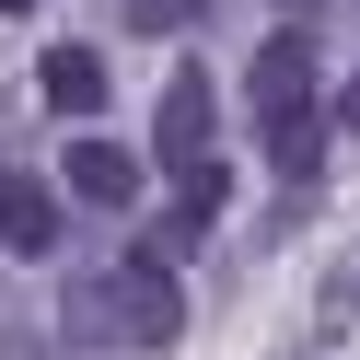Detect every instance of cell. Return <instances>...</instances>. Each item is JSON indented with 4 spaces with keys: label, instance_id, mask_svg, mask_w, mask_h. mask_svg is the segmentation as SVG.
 I'll return each instance as SVG.
<instances>
[{
    "label": "cell",
    "instance_id": "obj_1",
    "mask_svg": "<svg viewBox=\"0 0 360 360\" xmlns=\"http://www.w3.org/2000/svg\"><path fill=\"white\" fill-rule=\"evenodd\" d=\"M70 337H94V349H174V337H186V279H174V256L128 244V256L82 267L70 279Z\"/></svg>",
    "mask_w": 360,
    "mask_h": 360
},
{
    "label": "cell",
    "instance_id": "obj_2",
    "mask_svg": "<svg viewBox=\"0 0 360 360\" xmlns=\"http://www.w3.org/2000/svg\"><path fill=\"white\" fill-rule=\"evenodd\" d=\"M314 82H326V58H314L302 24H279L256 58H244V117L267 128V163H279L290 186L326 174V94H314Z\"/></svg>",
    "mask_w": 360,
    "mask_h": 360
},
{
    "label": "cell",
    "instance_id": "obj_3",
    "mask_svg": "<svg viewBox=\"0 0 360 360\" xmlns=\"http://www.w3.org/2000/svg\"><path fill=\"white\" fill-rule=\"evenodd\" d=\"M151 163H163V174L221 163V94H210V70H174V82H163V117H151Z\"/></svg>",
    "mask_w": 360,
    "mask_h": 360
},
{
    "label": "cell",
    "instance_id": "obj_4",
    "mask_svg": "<svg viewBox=\"0 0 360 360\" xmlns=\"http://www.w3.org/2000/svg\"><path fill=\"white\" fill-rule=\"evenodd\" d=\"M140 151L128 140H105V128H82L70 151H58V198H82V210H128V198H140Z\"/></svg>",
    "mask_w": 360,
    "mask_h": 360
},
{
    "label": "cell",
    "instance_id": "obj_5",
    "mask_svg": "<svg viewBox=\"0 0 360 360\" xmlns=\"http://www.w3.org/2000/svg\"><path fill=\"white\" fill-rule=\"evenodd\" d=\"M0 256H58V186L0 163Z\"/></svg>",
    "mask_w": 360,
    "mask_h": 360
},
{
    "label": "cell",
    "instance_id": "obj_6",
    "mask_svg": "<svg viewBox=\"0 0 360 360\" xmlns=\"http://www.w3.org/2000/svg\"><path fill=\"white\" fill-rule=\"evenodd\" d=\"M35 94H47L70 128L105 117V58H94V47H47V58H35Z\"/></svg>",
    "mask_w": 360,
    "mask_h": 360
},
{
    "label": "cell",
    "instance_id": "obj_7",
    "mask_svg": "<svg viewBox=\"0 0 360 360\" xmlns=\"http://www.w3.org/2000/svg\"><path fill=\"white\" fill-rule=\"evenodd\" d=\"M140 24H151V35H174V24H198V0H140Z\"/></svg>",
    "mask_w": 360,
    "mask_h": 360
},
{
    "label": "cell",
    "instance_id": "obj_8",
    "mask_svg": "<svg viewBox=\"0 0 360 360\" xmlns=\"http://www.w3.org/2000/svg\"><path fill=\"white\" fill-rule=\"evenodd\" d=\"M337 128H349V140H360V70H349V94H337Z\"/></svg>",
    "mask_w": 360,
    "mask_h": 360
}]
</instances>
